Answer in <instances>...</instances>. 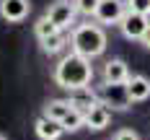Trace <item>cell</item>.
Listing matches in <instances>:
<instances>
[{
    "label": "cell",
    "instance_id": "d6986e66",
    "mask_svg": "<svg viewBox=\"0 0 150 140\" xmlns=\"http://www.w3.org/2000/svg\"><path fill=\"white\" fill-rule=\"evenodd\" d=\"M114 140H140V135H137L135 130H129V127H124V130H119V132L114 135Z\"/></svg>",
    "mask_w": 150,
    "mask_h": 140
},
{
    "label": "cell",
    "instance_id": "7a4b0ae2",
    "mask_svg": "<svg viewBox=\"0 0 150 140\" xmlns=\"http://www.w3.org/2000/svg\"><path fill=\"white\" fill-rule=\"evenodd\" d=\"M70 47H73V52L93 60V57L104 55L106 31L101 29L98 23H80V26H75L73 34H70Z\"/></svg>",
    "mask_w": 150,
    "mask_h": 140
},
{
    "label": "cell",
    "instance_id": "9c48e42d",
    "mask_svg": "<svg viewBox=\"0 0 150 140\" xmlns=\"http://www.w3.org/2000/svg\"><path fill=\"white\" fill-rule=\"evenodd\" d=\"M34 130H36V138L39 140H60L62 132H65V127H62L60 119H52V117H47V114H42V117L36 119Z\"/></svg>",
    "mask_w": 150,
    "mask_h": 140
},
{
    "label": "cell",
    "instance_id": "5bb4252c",
    "mask_svg": "<svg viewBox=\"0 0 150 140\" xmlns=\"http://www.w3.org/2000/svg\"><path fill=\"white\" fill-rule=\"evenodd\" d=\"M60 122H62V127H65V132H78V130L86 124V117H83V112H80V109L73 107V109H70V112L60 119Z\"/></svg>",
    "mask_w": 150,
    "mask_h": 140
},
{
    "label": "cell",
    "instance_id": "277c9868",
    "mask_svg": "<svg viewBox=\"0 0 150 140\" xmlns=\"http://www.w3.org/2000/svg\"><path fill=\"white\" fill-rule=\"evenodd\" d=\"M124 13H127V3L124 0H98L93 18L98 23H104V26H114V23L119 26V21H122Z\"/></svg>",
    "mask_w": 150,
    "mask_h": 140
},
{
    "label": "cell",
    "instance_id": "ac0fdd59",
    "mask_svg": "<svg viewBox=\"0 0 150 140\" xmlns=\"http://www.w3.org/2000/svg\"><path fill=\"white\" fill-rule=\"evenodd\" d=\"M127 8H129V11H137V13L150 16V0H127Z\"/></svg>",
    "mask_w": 150,
    "mask_h": 140
},
{
    "label": "cell",
    "instance_id": "30bf717a",
    "mask_svg": "<svg viewBox=\"0 0 150 140\" xmlns=\"http://www.w3.org/2000/svg\"><path fill=\"white\" fill-rule=\"evenodd\" d=\"M127 78H129V68H127L124 60L114 57V60H109L104 65V80L106 83H127Z\"/></svg>",
    "mask_w": 150,
    "mask_h": 140
},
{
    "label": "cell",
    "instance_id": "e0dca14e",
    "mask_svg": "<svg viewBox=\"0 0 150 140\" xmlns=\"http://www.w3.org/2000/svg\"><path fill=\"white\" fill-rule=\"evenodd\" d=\"M75 11L83 16H93L96 13V5H98V0H73Z\"/></svg>",
    "mask_w": 150,
    "mask_h": 140
},
{
    "label": "cell",
    "instance_id": "ffe728a7",
    "mask_svg": "<svg viewBox=\"0 0 150 140\" xmlns=\"http://www.w3.org/2000/svg\"><path fill=\"white\" fill-rule=\"evenodd\" d=\"M140 42H142V44H145V47L150 49V26L145 29V34H142V39H140Z\"/></svg>",
    "mask_w": 150,
    "mask_h": 140
},
{
    "label": "cell",
    "instance_id": "7c38bea8",
    "mask_svg": "<svg viewBox=\"0 0 150 140\" xmlns=\"http://www.w3.org/2000/svg\"><path fill=\"white\" fill-rule=\"evenodd\" d=\"M96 101H98V93L93 91L91 86H83V88H75V91H70V104H73L75 109H80V112L91 109Z\"/></svg>",
    "mask_w": 150,
    "mask_h": 140
},
{
    "label": "cell",
    "instance_id": "ba28073f",
    "mask_svg": "<svg viewBox=\"0 0 150 140\" xmlns=\"http://www.w3.org/2000/svg\"><path fill=\"white\" fill-rule=\"evenodd\" d=\"M83 117H86V124H83V127H88V130H93V132L106 130L109 122H111V112H109V107L101 104V101H96L91 109H86Z\"/></svg>",
    "mask_w": 150,
    "mask_h": 140
},
{
    "label": "cell",
    "instance_id": "6da1fadb",
    "mask_svg": "<svg viewBox=\"0 0 150 140\" xmlns=\"http://www.w3.org/2000/svg\"><path fill=\"white\" fill-rule=\"evenodd\" d=\"M91 80H93V65H91L88 57H83L78 52L65 55L57 62V68H54V83L62 86L65 91H75V88L91 86Z\"/></svg>",
    "mask_w": 150,
    "mask_h": 140
},
{
    "label": "cell",
    "instance_id": "52a82bcc",
    "mask_svg": "<svg viewBox=\"0 0 150 140\" xmlns=\"http://www.w3.org/2000/svg\"><path fill=\"white\" fill-rule=\"evenodd\" d=\"M31 13L29 0H0V18L8 23H21Z\"/></svg>",
    "mask_w": 150,
    "mask_h": 140
},
{
    "label": "cell",
    "instance_id": "3957f363",
    "mask_svg": "<svg viewBox=\"0 0 150 140\" xmlns=\"http://www.w3.org/2000/svg\"><path fill=\"white\" fill-rule=\"evenodd\" d=\"M98 101L101 104H106V107L111 109H119V112H124V109H129V104H132V99H129V93H127V83H106L98 88Z\"/></svg>",
    "mask_w": 150,
    "mask_h": 140
},
{
    "label": "cell",
    "instance_id": "5b68a950",
    "mask_svg": "<svg viewBox=\"0 0 150 140\" xmlns=\"http://www.w3.org/2000/svg\"><path fill=\"white\" fill-rule=\"evenodd\" d=\"M148 26H150L148 16L137 13V11H129V8H127V13L122 16V21H119V29L124 34V39H132V42H140Z\"/></svg>",
    "mask_w": 150,
    "mask_h": 140
},
{
    "label": "cell",
    "instance_id": "44dd1931",
    "mask_svg": "<svg viewBox=\"0 0 150 140\" xmlns=\"http://www.w3.org/2000/svg\"><path fill=\"white\" fill-rule=\"evenodd\" d=\"M0 140H5V138H3V135H0Z\"/></svg>",
    "mask_w": 150,
    "mask_h": 140
},
{
    "label": "cell",
    "instance_id": "8992f818",
    "mask_svg": "<svg viewBox=\"0 0 150 140\" xmlns=\"http://www.w3.org/2000/svg\"><path fill=\"white\" fill-rule=\"evenodd\" d=\"M47 16H49V21H54L57 23V29H70L75 23V16H78V11H75L73 0H54L49 8H47Z\"/></svg>",
    "mask_w": 150,
    "mask_h": 140
},
{
    "label": "cell",
    "instance_id": "9a60e30c",
    "mask_svg": "<svg viewBox=\"0 0 150 140\" xmlns=\"http://www.w3.org/2000/svg\"><path fill=\"white\" fill-rule=\"evenodd\" d=\"M54 31H62V29H57V23L49 21V16H47V13L34 23V34H36V39H47V36H52Z\"/></svg>",
    "mask_w": 150,
    "mask_h": 140
},
{
    "label": "cell",
    "instance_id": "8fae6325",
    "mask_svg": "<svg viewBox=\"0 0 150 140\" xmlns=\"http://www.w3.org/2000/svg\"><path fill=\"white\" fill-rule=\"evenodd\" d=\"M127 93H129L132 101H145V99H150V78L129 75L127 78Z\"/></svg>",
    "mask_w": 150,
    "mask_h": 140
},
{
    "label": "cell",
    "instance_id": "2e32d148",
    "mask_svg": "<svg viewBox=\"0 0 150 140\" xmlns=\"http://www.w3.org/2000/svg\"><path fill=\"white\" fill-rule=\"evenodd\" d=\"M39 42H42V49H44L47 55H54V52H60L62 47H65V42H67V39H65V34H62V31H54L52 36L39 39Z\"/></svg>",
    "mask_w": 150,
    "mask_h": 140
},
{
    "label": "cell",
    "instance_id": "4fadbf2b",
    "mask_svg": "<svg viewBox=\"0 0 150 140\" xmlns=\"http://www.w3.org/2000/svg\"><path fill=\"white\" fill-rule=\"evenodd\" d=\"M70 109H73L70 99H52V101L44 107V114H47V117H52V119H62Z\"/></svg>",
    "mask_w": 150,
    "mask_h": 140
}]
</instances>
